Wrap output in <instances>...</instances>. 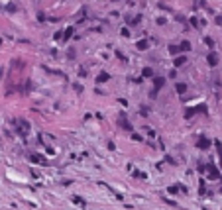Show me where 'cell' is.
Instances as JSON below:
<instances>
[{"mask_svg":"<svg viewBox=\"0 0 222 210\" xmlns=\"http://www.w3.org/2000/svg\"><path fill=\"white\" fill-rule=\"evenodd\" d=\"M71 35H73V28H67V30H65V37H63V39H69Z\"/></svg>","mask_w":222,"mask_h":210,"instance_id":"cell-14","label":"cell"},{"mask_svg":"<svg viewBox=\"0 0 222 210\" xmlns=\"http://www.w3.org/2000/svg\"><path fill=\"white\" fill-rule=\"evenodd\" d=\"M118 126L124 128V130H128V132H132V126H130V122H128V118H126V114H124V112L118 114Z\"/></svg>","mask_w":222,"mask_h":210,"instance_id":"cell-1","label":"cell"},{"mask_svg":"<svg viewBox=\"0 0 222 210\" xmlns=\"http://www.w3.org/2000/svg\"><path fill=\"white\" fill-rule=\"evenodd\" d=\"M108 79H110V75H108V73H100L98 77H96V83H104V81H108Z\"/></svg>","mask_w":222,"mask_h":210,"instance_id":"cell-8","label":"cell"},{"mask_svg":"<svg viewBox=\"0 0 222 210\" xmlns=\"http://www.w3.org/2000/svg\"><path fill=\"white\" fill-rule=\"evenodd\" d=\"M153 83H155V90H153V94H151V96H155V94H157V90H159L161 87H163V83H165V79H163V77H157L155 81H153Z\"/></svg>","mask_w":222,"mask_h":210,"instance_id":"cell-5","label":"cell"},{"mask_svg":"<svg viewBox=\"0 0 222 210\" xmlns=\"http://www.w3.org/2000/svg\"><path fill=\"white\" fill-rule=\"evenodd\" d=\"M195 112H202V114H206V106L202 104V106H199V108H191V110H187V118H191Z\"/></svg>","mask_w":222,"mask_h":210,"instance_id":"cell-4","label":"cell"},{"mask_svg":"<svg viewBox=\"0 0 222 210\" xmlns=\"http://www.w3.org/2000/svg\"><path fill=\"white\" fill-rule=\"evenodd\" d=\"M144 77H153V71L151 69H144Z\"/></svg>","mask_w":222,"mask_h":210,"instance_id":"cell-15","label":"cell"},{"mask_svg":"<svg viewBox=\"0 0 222 210\" xmlns=\"http://www.w3.org/2000/svg\"><path fill=\"white\" fill-rule=\"evenodd\" d=\"M208 145H210V142H208L206 138H202V135H200L199 142H197V147H199V149H208Z\"/></svg>","mask_w":222,"mask_h":210,"instance_id":"cell-3","label":"cell"},{"mask_svg":"<svg viewBox=\"0 0 222 210\" xmlns=\"http://www.w3.org/2000/svg\"><path fill=\"white\" fill-rule=\"evenodd\" d=\"M216 151H218V157H220V165H222V145H220V142H216Z\"/></svg>","mask_w":222,"mask_h":210,"instance_id":"cell-12","label":"cell"},{"mask_svg":"<svg viewBox=\"0 0 222 210\" xmlns=\"http://www.w3.org/2000/svg\"><path fill=\"white\" fill-rule=\"evenodd\" d=\"M183 63H187V57L181 55V57H175V67H181Z\"/></svg>","mask_w":222,"mask_h":210,"instance_id":"cell-9","label":"cell"},{"mask_svg":"<svg viewBox=\"0 0 222 210\" xmlns=\"http://www.w3.org/2000/svg\"><path fill=\"white\" fill-rule=\"evenodd\" d=\"M220 179H222V177H220Z\"/></svg>","mask_w":222,"mask_h":210,"instance_id":"cell-19","label":"cell"},{"mask_svg":"<svg viewBox=\"0 0 222 210\" xmlns=\"http://www.w3.org/2000/svg\"><path fill=\"white\" fill-rule=\"evenodd\" d=\"M179 49H181V51H189V49H191V43H189V41H181Z\"/></svg>","mask_w":222,"mask_h":210,"instance_id":"cell-11","label":"cell"},{"mask_svg":"<svg viewBox=\"0 0 222 210\" xmlns=\"http://www.w3.org/2000/svg\"><path fill=\"white\" fill-rule=\"evenodd\" d=\"M167 190H169L171 194H175V192H179V187H169V188H167Z\"/></svg>","mask_w":222,"mask_h":210,"instance_id":"cell-16","label":"cell"},{"mask_svg":"<svg viewBox=\"0 0 222 210\" xmlns=\"http://www.w3.org/2000/svg\"><path fill=\"white\" fill-rule=\"evenodd\" d=\"M216 24H218V26H222V16H218V18H216Z\"/></svg>","mask_w":222,"mask_h":210,"instance_id":"cell-18","label":"cell"},{"mask_svg":"<svg viewBox=\"0 0 222 210\" xmlns=\"http://www.w3.org/2000/svg\"><path fill=\"white\" fill-rule=\"evenodd\" d=\"M206 171H208V175H210L212 179H218V169H216V165H212V163H208V165L204 167Z\"/></svg>","mask_w":222,"mask_h":210,"instance_id":"cell-2","label":"cell"},{"mask_svg":"<svg viewBox=\"0 0 222 210\" xmlns=\"http://www.w3.org/2000/svg\"><path fill=\"white\" fill-rule=\"evenodd\" d=\"M136 47H138L140 51H144V49H147V47H149V41H147V39H140V41L136 43Z\"/></svg>","mask_w":222,"mask_h":210,"instance_id":"cell-6","label":"cell"},{"mask_svg":"<svg viewBox=\"0 0 222 210\" xmlns=\"http://www.w3.org/2000/svg\"><path fill=\"white\" fill-rule=\"evenodd\" d=\"M206 59H208V63H210L212 67L218 65V55H216V53H208V57H206Z\"/></svg>","mask_w":222,"mask_h":210,"instance_id":"cell-7","label":"cell"},{"mask_svg":"<svg viewBox=\"0 0 222 210\" xmlns=\"http://www.w3.org/2000/svg\"><path fill=\"white\" fill-rule=\"evenodd\" d=\"M169 51H171L173 55H177V53L181 51V49H179V45H171V47H169Z\"/></svg>","mask_w":222,"mask_h":210,"instance_id":"cell-13","label":"cell"},{"mask_svg":"<svg viewBox=\"0 0 222 210\" xmlns=\"http://www.w3.org/2000/svg\"><path fill=\"white\" fill-rule=\"evenodd\" d=\"M175 90H177L179 94H183V92L187 90V85H183V83H177V85H175Z\"/></svg>","mask_w":222,"mask_h":210,"instance_id":"cell-10","label":"cell"},{"mask_svg":"<svg viewBox=\"0 0 222 210\" xmlns=\"http://www.w3.org/2000/svg\"><path fill=\"white\" fill-rule=\"evenodd\" d=\"M73 200H75L77 204H85V202H83V198H79V196H75V198H73Z\"/></svg>","mask_w":222,"mask_h":210,"instance_id":"cell-17","label":"cell"}]
</instances>
